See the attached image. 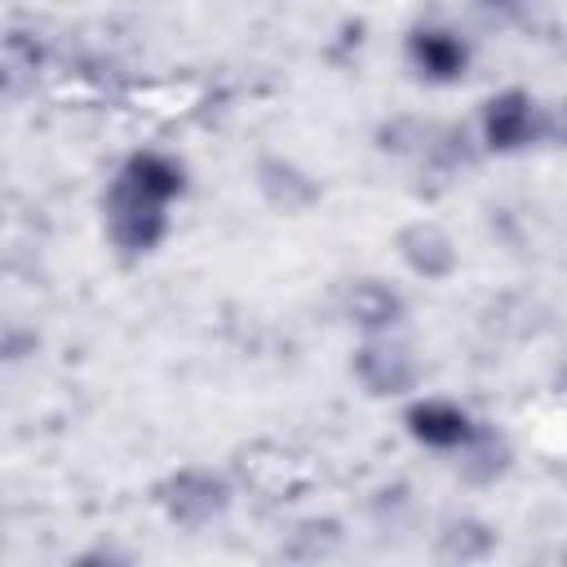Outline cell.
Returning <instances> with one entry per match:
<instances>
[{"instance_id": "obj_1", "label": "cell", "mask_w": 567, "mask_h": 567, "mask_svg": "<svg viewBox=\"0 0 567 567\" xmlns=\"http://www.w3.org/2000/svg\"><path fill=\"white\" fill-rule=\"evenodd\" d=\"M173 204L128 186L124 177H111L106 195H102V230H106V244L124 257V261H142L151 257L164 239H168V217Z\"/></svg>"}, {"instance_id": "obj_2", "label": "cell", "mask_w": 567, "mask_h": 567, "mask_svg": "<svg viewBox=\"0 0 567 567\" xmlns=\"http://www.w3.org/2000/svg\"><path fill=\"white\" fill-rule=\"evenodd\" d=\"M151 501L155 509L182 527V532H204L213 527L217 518H226L230 501H235V487L221 470H208V465H177L168 470L164 478H155L151 487Z\"/></svg>"}, {"instance_id": "obj_3", "label": "cell", "mask_w": 567, "mask_h": 567, "mask_svg": "<svg viewBox=\"0 0 567 567\" xmlns=\"http://www.w3.org/2000/svg\"><path fill=\"white\" fill-rule=\"evenodd\" d=\"M545 137V111L540 102L509 84L478 102V146L487 155H523Z\"/></svg>"}, {"instance_id": "obj_4", "label": "cell", "mask_w": 567, "mask_h": 567, "mask_svg": "<svg viewBox=\"0 0 567 567\" xmlns=\"http://www.w3.org/2000/svg\"><path fill=\"white\" fill-rule=\"evenodd\" d=\"M350 377L363 385V394L372 399H408L412 390H421V359L416 350L399 337V332H377L363 337L350 354Z\"/></svg>"}, {"instance_id": "obj_5", "label": "cell", "mask_w": 567, "mask_h": 567, "mask_svg": "<svg viewBox=\"0 0 567 567\" xmlns=\"http://www.w3.org/2000/svg\"><path fill=\"white\" fill-rule=\"evenodd\" d=\"M403 58L412 66L416 80L434 84V89H452L470 75V62H474V49L470 40L456 31V27H443V22H416L408 35H403Z\"/></svg>"}, {"instance_id": "obj_6", "label": "cell", "mask_w": 567, "mask_h": 567, "mask_svg": "<svg viewBox=\"0 0 567 567\" xmlns=\"http://www.w3.org/2000/svg\"><path fill=\"white\" fill-rule=\"evenodd\" d=\"M394 252H399L403 270L416 275L421 284H447L461 270V248H456L452 230L430 221V217L403 221L394 230Z\"/></svg>"}, {"instance_id": "obj_7", "label": "cell", "mask_w": 567, "mask_h": 567, "mask_svg": "<svg viewBox=\"0 0 567 567\" xmlns=\"http://www.w3.org/2000/svg\"><path fill=\"white\" fill-rule=\"evenodd\" d=\"M474 416L456 403V399H439V394H421V399H408L403 408V430L416 447H430V452H461L474 434Z\"/></svg>"}, {"instance_id": "obj_8", "label": "cell", "mask_w": 567, "mask_h": 567, "mask_svg": "<svg viewBox=\"0 0 567 567\" xmlns=\"http://www.w3.org/2000/svg\"><path fill=\"white\" fill-rule=\"evenodd\" d=\"M341 315L350 328H359L363 337H377V332H399L403 319H408V297L381 279V275H363L346 288V301H341Z\"/></svg>"}, {"instance_id": "obj_9", "label": "cell", "mask_w": 567, "mask_h": 567, "mask_svg": "<svg viewBox=\"0 0 567 567\" xmlns=\"http://www.w3.org/2000/svg\"><path fill=\"white\" fill-rule=\"evenodd\" d=\"M252 182H257L261 199L284 217H297L319 199V182L301 164H292L288 155H261L252 168Z\"/></svg>"}, {"instance_id": "obj_10", "label": "cell", "mask_w": 567, "mask_h": 567, "mask_svg": "<svg viewBox=\"0 0 567 567\" xmlns=\"http://www.w3.org/2000/svg\"><path fill=\"white\" fill-rule=\"evenodd\" d=\"M509 465H514V447H509L505 430H496L487 421H478L470 443L456 452V478L465 487H496L509 474Z\"/></svg>"}, {"instance_id": "obj_11", "label": "cell", "mask_w": 567, "mask_h": 567, "mask_svg": "<svg viewBox=\"0 0 567 567\" xmlns=\"http://www.w3.org/2000/svg\"><path fill=\"white\" fill-rule=\"evenodd\" d=\"M115 177H124L128 186H137V190H146V195H155V199H164V204H177V199L190 190L186 164H182L177 155H168V151H155V146L128 151L124 164L115 168Z\"/></svg>"}, {"instance_id": "obj_12", "label": "cell", "mask_w": 567, "mask_h": 567, "mask_svg": "<svg viewBox=\"0 0 567 567\" xmlns=\"http://www.w3.org/2000/svg\"><path fill=\"white\" fill-rule=\"evenodd\" d=\"M492 549H496V532H492V523H483L474 514L447 518L439 532V545H434V554L443 563H483V558H492Z\"/></svg>"}, {"instance_id": "obj_13", "label": "cell", "mask_w": 567, "mask_h": 567, "mask_svg": "<svg viewBox=\"0 0 567 567\" xmlns=\"http://www.w3.org/2000/svg\"><path fill=\"white\" fill-rule=\"evenodd\" d=\"M545 137H554L558 146H567V102H558V111L545 115Z\"/></svg>"}, {"instance_id": "obj_14", "label": "cell", "mask_w": 567, "mask_h": 567, "mask_svg": "<svg viewBox=\"0 0 567 567\" xmlns=\"http://www.w3.org/2000/svg\"><path fill=\"white\" fill-rule=\"evenodd\" d=\"M487 4H518V0H487Z\"/></svg>"}]
</instances>
